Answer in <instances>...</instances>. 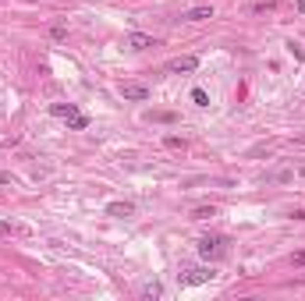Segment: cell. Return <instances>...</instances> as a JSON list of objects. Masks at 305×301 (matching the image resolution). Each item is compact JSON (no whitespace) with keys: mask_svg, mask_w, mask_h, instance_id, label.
<instances>
[{"mask_svg":"<svg viewBox=\"0 0 305 301\" xmlns=\"http://www.w3.org/2000/svg\"><path fill=\"white\" fill-rule=\"evenodd\" d=\"M199 255H203V259H209V262L224 259V255H227V237H224V234H206V237H199Z\"/></svg>","mask_w":305,"mask_h":301,"instance_id":"cell-1","label":"cell"},{"mask_svg":"<svg viewBox=\"0 0 305 301\" xmlns=\"http://www.w3.org/2000/svg\"><path fill=\"white\" fill-rule=\"evenodd\" d=\"M213 277V269H206V266H195V269H185V273H181V283H188V287H199V283H209Z\"/></svg>","mask_w":305,"mask_h":301,"instance_id":"cell-2","label":"cell"},{"mask_svg":"<svg viewBox=\"0 0 305 301\" xmlns=\"http://www.w3.org/2000/svg\"><path fill=\"white\" fill-rule=\"evenodd\" d=\"M199 68V57H174L171 64H167V71H174V74H188Z\"/></svg>","mask_w":305,"mask_h":301,"instance_id":"cell-3","label":"cell"},{"mask_svg":"<svg viewBox=\"0 0 305 301\" xmlns=\"http://www.w3.org/2000/svg\"><path fill=\"white\" fill-rule=\"evenodd\" d=\"M121 96H125V99H135V103H142V99L149 96V89H146V85H139V82H125V85H121Z\"/></svg>","mask_w":305,"mask_h":301,"instance_id":"cell-4","label":"cell"},{"mask_svg":"<svg viewBox=\"0 0 305 301\" xmlns=\"http://www.w3.org/2000/svg\"><path fill=\"white\" fill-rule=\"evenodd\" d=\"M128 46H131V50H149V46H156V39L146 36V32H131V36H128Z\"/></svg>","mask_w":305,"mask_h":301,"instance_id":"cell-5","label":"cell"},{"mask_svg":"<svg viewBox=\"0 0 305 301\" xmlns=\"http://www.w3.org/2000/svg\"><path fill=\"white\" fill-rule=\"evenodd\" d=\"M50 114L60 117V120H71V117H78V107H75V103H53Z\"/></svg>","mask_w":305,"mask_h":301,"instance_id":"cell-6","label":"cell"},{"mask_svg":"<svg viewBox=\"0 0 305 301\" xmlns=\"http://www.w3.org/2000/svg\"><path fill=\"white\" fill-rule=\"evenodd\" d=\"M131 213H135L131 202H110L106 206V216H131Z\"/></svg>","mask_w":305,"mask_h":301,"instance_id":"cell-7","label":"cell"},{"mask_svg":"<svg viewBox=\"0 0 305 301\" xmlns=\"http://www.w3.org/2000/svg\"><path fill=\"white\" fill-rule=\"evenodd\" d=\"M185 22H206V18H213V7H192V11H185L181 14Z\"/></svg>","mask_w":305,"mask_h":301,"instance_id":"cell-8","label":"cell"},{"mask_svg":"<svg viewBox=\"0 0 305 301\" xmlns=\"http://www.w3.org/2000/svg\"><path fill=\"white\" fill-rule=\"evenodd\" d=\"M149 120H156V124H174L178 114H171V110H156V114H149Z\"/></svg>","mask_w":305,"mask_h":301,"instance_id":"cell-9","label":"cell"},{"mask_svg":"<svg viewBox=\"0 0 305 301\" xmlns=\"http://www.w3.org/2000/svg\"><path fill=\"white\" fill-rule=\"evenodd\" d=\"M209 216H217V209H213V206H199V209H192V220H209Z\"/></svg>","mask_w":305,"mask_h":301,"instance_id":"cell-10","label":"cell"},{"mask_svg":"<svg viewBox=\"0 0 305 301\" xmlns=\"http://www.w3.org/2000/svg\"><path fill=\"white\" fill-rule=\"evenodd\" d=\"M192 103H195V107H209V96H206V89H192Z\"/></svg>","mask_w":305,"mask_h":301,"instance_id":"cell-11","label":"cell"},{"mask_svg":"<svg viewBox=\"0 0 305 301\" xmlns=\"http://www.w3.org/2000/svg\"><path fill=\"white\" fill-rule=\"evenodd\" d=\"M68 128H71V131H85V128H89V117H82V114H78V117H71V120H68Z\"/></svg>","mask_w":305,"mask_h":301,"instance_id":"cell-12","label":"cell"},{"mask_svg":"<svg viewBox=\"0 0 305 301\" xmlns=\"http://www.w3.org/2000/svg\"><path fill=\"white\" fill-rule=\"evenodd\" d=\"M163 145H167V149H185V139H178V135H167Z\"/></svg>","mask_w":305,"mask_h":301,"instance_id":"cell-13","label":"cell"},{"mask_svg":"<svg viewBox=\"0 0 305 301\" xmlns=\"http://www.w3.org/2000/svg\"><path fill=\"white\" fill-rule=\"evenodd\" d=\"M142 294H146V298H160V294H163V287H160V283H146Z\"/></svg>","mask_w":305,"mask_h":301,"instance_id":"cell-14","label":"cell"},{"mask_svg":"<svg viewBox=\"0 0 305 301\" xmlns=\"http://www.w3.org/2000/svg\"><path fill=\"white\" fill-rule=\"evenodd\" d=\"M287 53H291L295 60H305V50L298 46V43H287Z\"/></svg>","mask_w":305,"mask_h":301,"instance_id":"cell-15","label":"cell"},{"mask_svg":"<svg viewBox=\"0 0 305 301\" xmlns=\"http://www.w3.org/2000/svg\"><path fill=\"white\" fill-rule=\"evenodd\" d=\"M50 36H53V39H64V36H68V28H64V25H53V28H50Z\"/></svg>","mask_w":305,"mask_h":301,"instance_id":"cell-16","label":"cell"},{"mask_svg":"<svg viewBox=\"0 0 305 301\" xmlns=\"http://www.w3.org/2000/svg\"><path fill=\"white\" fill-rule=\"evenodd\" d=\"M291 262H295V266H305V252H295V255H291Z\"/></svg>","mask_w":305,"mask_h":301,"instance_id":"cell-17","label":"cell"},{"mask_svg":"<svg viewBox=\"0 0 305 301\" xmlns=\"http://www.w3.org/2000/svg\"><path fill=\"white\" fill-rule=\"evenodd\" d=\"M0 234H11V223L7 220H0Z\"/></svg>","mask_w":305,"mask_h":301,"instance_id":"cell-18","label":"cell"},{"mask_svg":"<svg viewBox=\"0 0 305 301\" xmlns=\"http://www.w3.org/2000/svg\"><path fill=\"white\" fill-rule=\"evenodd\" d=\"M0 185H11V174H0Z\"/></svg>","mask_w":305,"mask_h":301,"instance_id":"cell-19","label":"cell"},{"mask_svg":"<svg viewBox=\"0 0 305 301\" xmlns=\"http://www.w3.org/2000/svg\"><path fill=\"white\" fill-rule=\"evenodd\" d=\"M295 220H305V209H298V213H295Z\"/></svg>","mask_w":305,"mask_h":301,"instance_id":"cell-20","label":"cell"},{"mask_svg":"<svg viewBox=\"0 0 305 301\" xmlns=\"http://www.w3.org/2000/svg\"><path fill=\"white\" fill-rule=\"evenodd\" d=\"M298 14H305V0H302V4H298Z\"/></svg>","mask_w":305,"mask_h":301,"instance_id":"cell-21","label":"cell"},{"mask_svg":"<svg viewBox=\"0 0 305 301\" xmlns=\"http://www.w3.org/2000/svg\"><path fill=\"white\" fill-rule=\"evenodd\" d=\"M302 177H305V167H302Z\"/></svg>","mask_w":305,"mask_h":301,"instance_id":"cell-22","label":"cell"}]
</instances>
